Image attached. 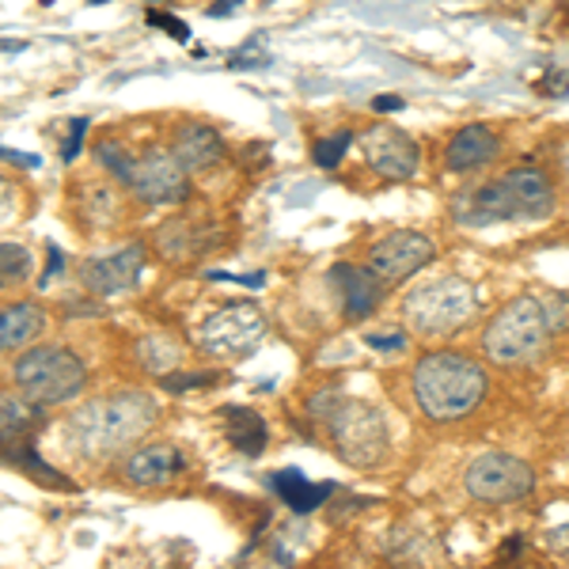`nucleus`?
I'll return each mask as SVG.
<instances>
[{
	"instance_id": "34",
	"label": "nucleus",
	"mask_w": 569,
	"mask_h": 569,
	"mask_svg": "<svg viewBox=\"0 0 569 569\" xmlns=\"http://www.w3.org/2000/svg\"><path fill=\"white\" fill-rule=\"evenodd\" d=\"M372 110L376 114H395V110H402V96H376Z\"/></svg>"
},
{
	"instance_id": "6",
	"label": "nucleus",
	"mask_w": 569,
	"mask_h": 569,
	"mask_svg": "<svg viewBox=\"0 0 569 569\" xmlns=\"http://www.w3.org/2000/svg\"><path fill=\"white\" fill-rule=\"evenodd\" d=\"M12 380L23 391V399L39 402V407H61L88 388V369L66 346H39L16 361Z\"/></svg>"
},
{
	"instance_id": "31",
	"label": "nucleus",
	"mask_w": 569,
	"mask_h": 569,
	"mask_svg": "<svg viewBox=\"0 0 569 569\" xmlns=\"http://www.w3.org/2000/svg\"><path fill=\"white\" fill-rule=\"evenodd\" d=\"M547 550H550V555H558V558H569V525L547 531Z\"/></svg>"
},
{
	"instance_id": "15",
	"label": "nucleus",
	"mask_w": 569,
	"mask_h": 569,
	"mask_svg": "<svg viewBox=\"0 0 569 569\" xmlns=\"http://www.w3.org/2000/svg\"><path fill=\"white\" fill-rule=\"evenodd\" d=\"M498 152H501V137L486 122H471L452 133V141H448V149H445V168L452 171V176H467V171L486 168Z\"/></svg>"
},
{
	"instance_id": "12",
	"label": "nucleus",
	"mask_w": 569,
	"mask_h": 569,
	"mask_svg": "<svg viewBox=\"0 0 569 569\" xmlns=\"http://www.w3.org/2000/svg\"><path fill=\"white\" fill-rule=\"evenodd\" d=\"M433 254H437V247L429 236L391 232V236H383V240H376L369 247V266L391 284V281H407L410 273L426 270V266L433 262Z\"/></svg>"
},
{
	"instance_id": "24",
	"label": "nucleus",
	"mask_w": 569,
	"mask_h": 569,
	"mask_svg": "<svg viewBox=\"0 0 569 569\" xmlns=\"http://www.w3.org/2000/svg\"><path fill=\"white\" fill-rule=\"evenodd\" d=\"M39 410V402H20V399H12V395H4V440H20V437H31V429L34 426H42V415Z\"/></svg>"
},
{
	"instance_id": "5",
	"label": "nucleus",
	"mask_w": 569,
	"mask_h": 569,
	"mask_svg": "<svg viewBox=\"0 0 569 569\" xmlns=\"http://www.w3.org/2000/svg\"><path fill=\"white\" fill-rule=\"evenodd\" d=\"M475 316H479V289L456 273L418 284L402 300V319L421 338H448L463 330Z\"/></svg>"
},
{
	"instance_id": "11",
	"label": "nucleus",
	"mask_w": 569,
	"mask_h": 569,
	"mask_svg": "<svg viewBox=\"0 0 569 569\" xmlns=\"http://www.w3.org/2000/svg\"><path fill=\"white\" fill-rule=\"evenodd\" d=\"M361 152L369 160V168L383 179H415L418 163H421V149L418 141L399 126H372L369 133L361 137Z\"/></svg>"
},
{
	"instance_id": "20",
	"label": "nucleus",
	"mask_w": 569,
	"mask_h": 569,
	"mask_svg": "<svg viewBox=\"0 0 569 569\" xmlns=\"http://www.w3.org/2000/svg\"><path fill=\"white\" fill-rule=\"evenodd\" d=\"M46 327H50V319L39 305H8L0 316V346H4V353H16L46 335Z\"/></svg>"
},
{
	"instance_id": "4",
	"label": "nucleus",
	"mask_w": 569,
	"mask_h": 569,
	"mask_svg": "<svg viewBox=\"0 0 569 569\" xmlns=\"http://www.w3.org/2000/svg\"><path fill=\"white\" fill-rule=\"evenodd\" d=\"M550 316H547V305L539 297H525L509 300L498 316L486 323L482 330V353L490 357L493 365L501 369H520V365H531L539 361L550 342Z\"/></svg>"
},
{
	"instance_id": "19",
	"label": "nucleus",
	"mask_w": 569,
	"mask_h": 569,
	"mask_svg": "<svg viewBox=\"0 0 569 569\" xmlns=\"http://www.w3.org/2000/svg\"><path fill=\"white\" fill-rule=\"evenodd\" d=\"M220 421H224V437L228 445L236 448L240 456H262L266 452V440H270V429H266L262 415L247 407H224L220 410Z\"/></svg>"
},
{
	"instance_id": "7",
	"label": "nucleus",
	"mask_w": 569,
	"mask_h": 569,
	"mask_svg": "<svg viewBox=\"0 0 569 569\" xmlns=\"http://www.w3.org/2000/svg\"><path fill=\"white\" fill-rule=\"evenodd\" d=\"M330 440H335V452L342 463L357 467V471H369L388 456V421L372 402L361 399H338V407L330 410L323 421Z\"/></svg>"
},
{
	"instance_id": "13",
	"label": "nucleus",
	"mask_w": 569,
	"mask_h": 569,
	"mask_svg": "<svg viewBox=\"0 0 569 569\" xmlns=\"http://www.w3.org/2000/svg\"><path fill=\"white\" fill-rule=\"evenodd\" d=\"M144 273V247L130 243V247H118L110 254H96L80 266V281H84L88 292L96 297H122V292L137 289Z\"/></svg>"
},
{
	"instance_id": "37",
	"label": "nucleus",
	"mask_w": 569,
	"mask_h": 569,
	"mask_svg": "<svg viewBox=\"0 0 569 569\" xmlns=\"http://www.w3.org/2000/svg\"><path fill=\"white\" fill-rule=\"evenodd\" d=\"M88 4H110V0H88Z\"/></svg>"
},
{
	"instance_id": "14",
	"label": "nucleus",
	"mask_w": 569,
	"mask_h": 569,
	"mask_svg": "<svg viewBox=\"0 0 569 569\" xmlns=\"http://www.w3.org/2000/svg\"><path fill=\"white\" fill-rule=\"evenodd\" d=\"M330 284L342 292V311L350 319H369L383 300V281L369 262L353 266V262H338L330 270Z\"/></svg>"
},
{
	"instance_id": "21",
	"label": "nucleus",
	"mask_w": 569,
	"mask_h": 569,
	"mask_svg": "<svg viewBox=\"0 0 569 569\" xmlns=\"http://www.w3.org/2000/svg\"><path fill=\"white\" fill-rule=\"evenodd\" d=\"M4 460L16 467L20 475L27 479H34L39 486H50V490H72L69 479H61L58 467H50L39 456V448H34L31 437H20V440H4Z\"/></svg>"
},
{
	"instance_id": "25",
	"label": "nucleus",
	"mask_w": 569,
	"mask_h": 569,
	"mask_svg": "<svg viewBox=\"0 0 569 569\" xmlns=\"http://www.w3.org/2000/svg\"><path fill=\"white\" fill-rule=\"evenodd\" d=\"M96 156H99V163H103V168L110 171V179H118L122 187H130V182H133V163H137V156L126 152L118 141H103V144L96 149Z\"/></svg>"
},
{
	"instance_id": "36",
	"label": "nucleus",
	"mask_w": 569,
	"mask_h": 569,
	"mask_svg": "<svg viewBox=\"0 0 569 569\" xmlns=\"http://www.w3.org/2000/svg\"><path fill=\"white\" fill-rule=\"evenodd\" d=\"M562 163H566V176H569V144H566V152H562Z\"/></svg>"
},
{
	"instance_id": "16",
	"label": "nucleus",
	"mask_w": 569,
	"mask_h": 569,
	"mask_svg": "<svg viewBox=\"0 0 569 569\" xmlns=\"http://www.w3.org/2000/svg\"><path fill=\"white\" fill-rule=\"evenodd\" d=\"M182 463L187 460H182L176 445H149V448H137L130 460L122 463V475L137 490H160V486H168L182 471Z\"/></svg>"
},
{
	"instance_id": "17",
	"label": "nucleus",
	"mask_w": 569,
	"mask_h": 569,
	"mask_svg": "<svg viewBox=\"0 0 569 569\" xmlns=\"http://www.w3.org/2000/svg\"><path fill=\"white\" fill-rule=\"evenodd\" d=\"M171 152L179 156L187 171H209L224 160V141H220V133L213 126L182 122L176 126V133H171Z\"/></svg>"
},
{
	"instance_id": "8",
	"label": "nucleus",
	"mask_w": 569,
	"mask_h": 569,
	"mask_svg": "<svg viewBox=\"0 0 569 569\" xmlns=\"http://www.w3.org/2000/svg\"><path fill=\"white\" fill-rule=\"evenodd\" d=\"M266 316L259 305L251 300H236V305L217 308L213 316L201 323L198 342L209 357H220V361H236V357H247L254 346L266 338Z\"/></svg>"
},
{
	"instance_id": "10",
	"label": "nucleus",
	"mask_w": 569,
	"mask_h": 569,
	"mask_svg": "<svg viewBox=\"0 0 569 569\" xmlns=\"http://www.w3.org/2000/svg\"><path fill=\"white\" fill-rule=\"evenodd\" d=\"M190 171L168 149H144L133 163L130 190L144 206H182L190 198Z\"/></svg>"
},
{
	"instance_id": "27",
	"label": "nucleus",
	"mask_w": 569,
	"mask_h": 569,
	"mask_svg": "<svg viewBox=\"0 0 569 569\" xmlns=\"http://www.w3.org/2000/svg\"><path fill=\"white\" fill-rule=\"evenodd\" d=\"M0 273H4V284L12 289V284L27 281V273H31V254H27V247L20 243H4L0 247Z\"/></svg>"
},
{
	"instance_id": "32",
	"label": "nucleus",
	"mask_w": 569,
	"mask_h": 569,
	"mask_svg": "<svg viewBox=\"0 0 569 569\" xmlns=\"http://www.w3.org/2000/svg\"><path fill=\"white\" fill-rule=\"evenodd\" d=\"M372 350H407V335H372L369 338Z\"/></svg>"
},
{
	"instance_id": "35",
	"label": "nucleus",
	"mask_w": 569,
	"mask_h": 569,
	"mask_svg": "<svg viewBox=\"0 0 569 569\" xmlns=\"http://www.w3.org/2000/svg\"><path fill=\"white\" fill-rule=\"evenodd\" d=\"M240 4H243V0H213V4H209V16H228V12H236Z\"/></svg>"
},
{
	"instance_id": "26",
	"label": "nucleus",
	"mask_w": 569,
	"mask_h": 569,
	"mask_svg": "<svg viewBox=\"0 0 569 569\" xmlns=\"http://www.w3.org/2000/svg\"><path fill=\"white\" fill-rule=\"evenodd\" d=\"M350 144H353V133L350 130H342V133H335V137H323V141L311 149V160L319 163L323 171H335L338 163H342V156L350 152Z\"/></svg>"
},
{
	"instance_id": "1",
	"label": "nucleus",
	"mask_w": 569,
	"mask_h": 569,
	"mask_svg": "<svg viewBox=\"0 0 569 569\" xmlns=\"http://www.w3.org/2000/svg\"><path fill=\"white\" fill-rule=\"evenodd\" d=\"M410 388L429 421H460L479 410L490 391V376L475 357L460 350H433L415 365Z\"/></svg>"
},
{
	"instance_id": "22",
	"label": "nucleus",
	"mask_w": 569,
	"mask_h": 569,
	"mask_svg": "<svg viewBox=\"0 0 569 569\" xmlns=\"http://www.w3.org/2000/svg\"><path fill=\"white\" fill-rule=\"evenodd\" d=\"M213 243L217 240H201L198 220H171V224H163L160 236H156L160 254H163V259H171V262H190L194 254H206Z\"/></svg>"
},
{
	"instance_id": "30",
	"label": "nucleus",
	"mask_w": 569,
	"mask_h": 569,
	"mask_svg": "<svg viewBox=\"0 0 569 569\" xmlns=\"http://www.w3.org/2000/svg\"><path fill=\"white\" fill-rule=\"evenodd\" d=\"M84 133H88V118H77V122H72V130H69L66 149H61V160H66V163L77 160L80 149H84Z\"/></svg>"
},
{
	"instance_id": "23",
	"label": "nucleus",
	"mask_w": 569,
	"mask_h": 569,
	"mask_svg": "<svg viewBox=\"0 0 569 569\" xmlns=\"http://www.w3.org/2000/svg\"><path fill=\"white\" fill-rule=\"evenodd\" d=\"M179 357H182L179 342H176V338H168V335H149V338H141V342H137V361H141L144 369L156 372V376L176 372Z\"/></svg>"
},
{
	"instance_id": "9",
	"label": "nucleus",
	"mask_w": 569,
	"mask_h": 569,
	"mask_svg": "<svg viewBox=\"0 0 569 569\" xmlns=\"http://www.w3.org/2000/svg\"><path fill=\"white\" fill-rule=\"evenodd\" d=\"M463 486L482 505H512L525 501L536 490V471L509 452H486L463 475Z\"/></svg>"
},
{
	"instance_id": "2",
	"label": "nucleus",
	"mask_w": 569,
	"mask_h": 569,
	"mask_svg": "<svg viewBox=\"0 0 569 569\" xmlns=\"http://www.w3.org/2000/svg\"><path fill=\"white\" fill-rule=\"evenodd\" d=\"M156 415H160V407H156L152 395L118 391L80 407L69 418V437L77 440L84 456L103 460V456H118L122 448L137 445L156 426Z\"/></svg>"
},
{
	"instance_id": "28",
	"label": "nucleus",
	"mask_w": 569,
	"mask_h": 569,
	"mask_svg": "<svg viewBox=\"0 0 569 569\" xmlns=\"http://www.w3.org/2000/svg\"><path fill=\"white\" fill-rule=\"evenodd\" d=\"M213 380H217L213 372H187V376L168 372V376H163V388H168V391H194V388H209Z\"/></svg>"
},
{
	"instance_id": "29",
	"label": "nucleus",
	"mask_w": 569,
	"mask_h": 569,
	"mask_svg": "<svg viewBox=\"0 0 569 569\" xmlns=\"http://www.w3.org/2000/svg\"><path fill=\"white\" fill-rule=\"evenodd\" d=\"M149 23L156 27V31H168L176 42H190V27L179 20V16H171V12H149Z\"/></svg>"
},
{
	"instance_id": "3",
	"label": "nucleus",
	"mask_w": 569,
	"mask_h": 569,
	"mask_svg": "<svg viewBox=\"0 0 569 569\" xmlns=\"http://www.w3.org/2000/svg\"><path fill=\"white\" fill-rule=\"evenodd\" d=\"M456 220L463 228L498 224V220H547L555 213V187L539 168H509L501 179L482 182L475 194L456 201Z\"/></svg>"
},
{
	"instance_id": "18",
	"label": "nucleus",
	"mask_w": 569,
	"mask_h": 569,
	"mask_svg": "<svg viewBox=\"0 0 569 569\" xmlns=\"http://www.w3.org/2000/svg\"><path fill=\"white\" fill-rule=\"evenodd\" d=\"M270 490L278 493V498L289 505L297 517H308V512L323 509V505L330 501V493H335V486H330V482H308L297 467H289V471H273L270 475Z\"/></svg>"
},
{
	"instance_id": "33",
	"label": "nucleus",
	"mask_w": 569,
	"mask_h": 569,
	"mask_svg": "<svg viewBox=\"0 0 569 569\" xmlns=\"http://www.w3.org/2000/svg\"><path fill=\"white\" fill-rule=\"evenodd\" d=\"M61 270H66V262H61V247L58 243H50V266H46V273H42V289H46V284H50L53 278H58V273Z\"/></svg>"
}]
</instances>
